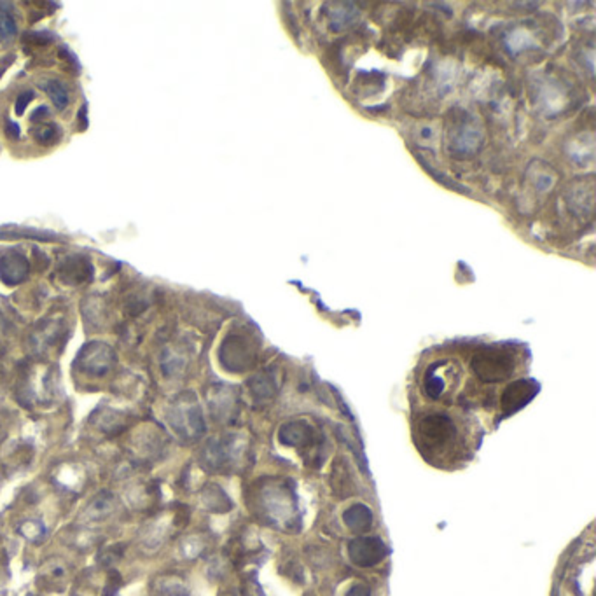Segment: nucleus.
I'll return each instance as SVG.
<instances>
[{"label":"nucleus","instance_id":"1","mask_svg":"<svg viewBox=\"0 0 596 596\" xmlns=\"http://www.w3.org/2000/svg\"><path fill=\"white\" fill-rule=\"evenodd\" d=\"M416 441L421 451H448L456 441V425L446 415H427L416 425Z\"/></svg>","mask_w":596,"mask_h":596},{"label":"nucleus","instance_id":"5","mask_svg":"<svg viewBox=\"0 0 596 596\" xmlns=\"http://www.w3.org/2000/svg\"><path fill=\"white\" fill-rule=\"evenodd\" d=\"M255 359L252 344L243 336H231L224 341L222 362L231 371H245Z\"/></svg>","mask_w":596,"mask_h":596},{"label":"nucleus","instance_id":"11","mask_svg":"<svg viewBox=\"0 0 596 596\" xmlns=\"http://www.w3.org/2000/svg\"><path fill=\"white\" fill-rule=\"evenodd\" d=\"M16 19H14L11 9H0V38L11 41L16 36Z\"/></svg>","mask_w":596,"mask_h":596},{"label":"nucleus","instance_id":"17","mask_svg":"<svg viewBox=\"0 0 596 596\" xmlns=\"http://www.w3.org/2000/svg\"><path fill=\"white\" fill-rule=\"evenodd\" d=\"M6 133L9 135L11 138H19V126L14 121L6 123Z\"/></svg>","mask_w":596,"mask_h":596},{"label":"nucleus","instance_id":"15","mask_svg":"<svg viewBox=\"0 0 596 596\" xmlns=\"http://www.w3.org/2000/svg\"><path fill=\"white\" fill-rule=\"evenodd\" d=\"M346 596H371V590L366 584H355V586L350 587Z\"/></svg>","mask_w":596,"mask_h":596},{"label":"nucleus","instance_id":"10","mask_svg":"<svg viewBox=\"0 0 596 596\" xmlns=\"http://www.w3.org/2000/svg\"><path fill=\"white\" fill-rule=\"evenodd\" d=\"M423 389H425V394H427L431 399H437L441 394H443L444 379L436 374V366H432L431 369L427 371V374H425Z\"/></svg>","mask_w":596,"mask_h":596},{"label":"nucleus","instance_id":"3","mask_svg":"<svg viewBox=\"0 0 596 596\" xmlns=\"http://www.w3.org/2000/svg\"><path fill=\"white\" fill-rule=\"evenodd\" d=\"M389 549L378 537H357L348 545L350 560L359 567H374L386 556Z\"/></svg>","mask_w":596,"mask_h":596},{"label":"nucleus","instance_id":"8","mask_svg":"<svg viewBox=\"0 0 596 596\" xmlns=\"http://www.w3.org/2000/svg\"><path fill=\"white\" fill-rule=\"evenodd\" d=\"M343 520L344 523H346L348 528L351 530V532H367V530L373 526V513H371V509L367 505L364 504H355L351 507H348L346 510L343 513Z\"/></svg>","mask_w":596,"mask_h":596},{"label":"nucleus","instance_id":"12","mask_svg":"<svg viewBox=\"0 0 596 596\" xmlns=\"http://www.w3.org/2000/svg\"><path fill=\"white\" fill-rule=\"evenodd\" d=\"M36 138L41 145H53L60 140V128L56 125H46L36 130Z\"/></svg>","mask_w":596,"mask_h":596},{"label":"nucleus","instance_id":"13","mask_svg":"<svg viewBox=\"0 0 596 596\" xmlns=\"http://www.w3.org/2000/svg\"><path fill=\"white\" fill-rule=\"evenodd\" d=\"M34 96H36V95H34V91H23L21 95L18 96V98H16V106H14V111H16L18 115H21L23 112H25L26 106H29V103L32 102Z\"/></svg>","mask_w":596,"mask_h":596},{"label":"nucleus","instance_id":"18","mask_svg":"<svg viewBox=\"0 0 596 596\" xmlns=\"http://www.w3.org/2000/svg\"><path fill=\"white\" fill-rule=\"evenodd\" d=\"M14 61V56H6V58H2V60H0V76H2L4 72L7 71V68H9V65L13 63Z\"/></svg>","mask_w":596,"mask_h":596},{"label":"nucleus","instance_id":"9","mask_svg":"<svg viewBox=\"0 0 596 596\" xmlns=\"http://www.w3.org/2000/svg\"><path fill=\"white\" fill-rule=\"evenodd\" d=\"M38 88L48 93L49 98L53 100V103L56 106L58 111H63V108L68 106V102H71V95H68L67 86H65L61 81H58V79L38 81Z\"/></svg>","mask_w":596,"mask_h":596},{"label":"nucleus","instance_id":"7","mask_svg":"<svg viewBox=\"0 0 596 596\" xmlns=\"http://www.w3.org/2000/svg\"><path fill=\"white\" fill-rule=\"evenodd\" d=\"M26 273H29V262L21 254L7 252L0 257V278L6 284H19L21 280H25Z\"/></svg>","mask_w":596,"mask_h":596},{"label":"nucleus","instance_id":"6","mask_svg":"<svg viewBox=\"0 0 596 596\" xmlns=\"http://www.w3.org/2000/svg\"><path fill=\"white\" fill-rule=\"evenodd\" d=\"M278 441L284 446L304 448L315 441V431L307 421H290V423L282 425L278 432Z\"/></svg>","mask_w":596,"mask_h":596},{"label":"nucleus","instance_id":"4","mask_svg":"<svg viewBox=\"0 0 596 596\" xmlns=\"http://www.w3.org/2000/svg\"><path fill=\"white\" fill-rule=\"evenodd\" d=\"M540 385L535 379H518V381L510 383L509 386L502 392L500 397V408L505 415L520 411L525 408L528 402L533 401V397L539 394Z\"/></svg>","mask_w":596,"mask_h":596},{"label":"nucleus","instance_id":"14","mask_svg":"<svg viewBox=\"0 0 596 596\" xmlns=\"http://www.w3.org/2000/svg\"><path fill=\"white\" fill-rule=\"evenodd\" d=\"M26 37H29L32 42H38V44H48V42L54 41L53 34H48V32H32V34H26Z\"/></svg>","mask_w":596,"mask_h":596},{"label":"nucleus","instance_id":"2","mask_svg":"<svg viewBox=\"0 0 596 596\" xmlns=\"http://www.w3.org/2000/svg\"><path fill=\"white\" fill-rule=\"evenodd\" d=\"M471 369L481 381L498 383L504 381L513 374L514 357L509 350L498 346H486L474 354L471 361Z\"/></svg>","mask_w":596,"mask_h":596},{"label":"nucleus","instance_id":"16","mask_svg":"<svg viewBox=\"0 0 596 596\" xmlns=\"http://www.w3.org/2000/svg\"><path fill=\"white\" fill-rule=\"evenodd\" d=\"M48 115H49V108L46 106H42V107H38L37 111H34V114L30 115V119H32L34 123H38L41 121V118H48Z\"/></svg>","mask_w":596,"mask_h":596}]
</instances>
